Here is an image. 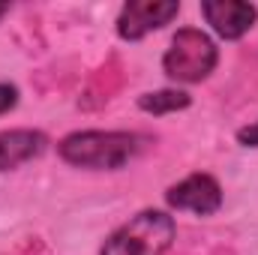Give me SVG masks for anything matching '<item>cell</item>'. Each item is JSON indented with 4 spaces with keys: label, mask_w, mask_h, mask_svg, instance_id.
Segmentation results:
<instances>
[{
    "label": "cell",
    "mask_w": 258,
    "mask_h": 255,
    "mask_svg": "<svg viewBox=\"0 0 258 255\" xmlns=\"http://www.w3.org/2000/svg\"><path fill=\"white\" fill-rule=\"evenodd\" d=\"M180 15L177 0H129L117 15V36L123 42H138L153 30H162Z\"/></svg>",
    "instance_id": "cell-4"
},
{
    "label": "cell",
    "mask_w": 258,
    "mask_h": 255,
    "mask_svg": "<svg viewBox=\"0 0 258 255\" xmlns=\"http://www.w3.org/2000/svg\"><path fill=\"white\" fill-rule=\"evenodd\" d=\"M237 141H240L243 147H258V120L255 123H249V126L237 129Z\"/></svg>",
    "instance_id": "cell-10"
},
{
    "label": "cell",
    "mask_w": 258,
    "mask_h": 255,
    "mask_svg": "<svg viewBox=\"0 0 258 255\" xmlns=\"http://www.w3.org/2000/svg\"><path fill=\"white\" fill-rule=\"evenodd\" d=\"M216 63H219V48L198 27H180L162 54V72L177 84H198L210 78Z\"/></svg>",
    "instance_id": "cell-3"
},
{
    "label": "cell",
    "mask_w": 258,
    "mask_h": 255,
    "mask_svg": "<svg viewBox=\"0 0 258 255\" xmlns=\"http://www.w3.org/2000/svg\"><path fill=\"white\" fill-rule=\"evenodd\" d=\"M174 216L156 207H144L108 234L99 255H165L174 243Z\"/></svg>",
    "instance_id": "cell-2"
},
{
    "label": "cell",
    "mask_w": 258,
    "mask_h": 255,
    "mask_svg": "<svg viewBox=\"0 0 258 255\" xmlns=\"http://www.w3.org/2000/svg\"><path fill=\"white\" fill-rule=\"evenodd\" d=\"M6 12H9V3H0V18H3Z\"/></svg>",
    "instance_id": "cell-11"
},
{
    "label": "cell",
    "mask_w": 258,
    "mask_h": 255,
    "mask_svg": "<svg viewBox=\"0 0 258 255\" xmlns=\"http://www.w3.org/2000/svg\"><path fill=\"white\" fill-rule=\"evenodd\" d=\"M189 105H192V96L186 90H174V87L138 96V108L144 114H153V117H162V114H171V111H183Z\"/></svg>",
    "instance_id": "cell-8"
},
{
    "label": "cell",
    "mask_w": 258,
    "mask_h": 255,
    "mask_svg": "<svg viewBox=\"0 0 258 255\" xmlns=\"http://www.w3.org/2000/svg\"><path fill=\"white\" fill-rule=\"evenodd\" d=\"M15 105H18V87L9 81H0V117L9 114Z\"/></svg>",
    "instance_id": "cell-9"
},
{
    "label": "cell",
    "mask_w": 258,
    "mask_h": 255,
    "mask_svg": "<svg viewBox=\"0 0 258 255\" xmlns=\"http://www.w3.org/2000/svg\"><path fill=\"white\" fill-rule=\"evenodd\" d=\"M144 135L129 129H78L57 141L66 165L87 171H120L141 153Z\"/></svg>",
    "instance_id": "cell-1"
},
{
    "label": "cell",
    "mask_w": 258,
    "mask_h": 255,
    "mask_svg": "<svg viewBox=\"0 0 258 255\" xmlns=\"http://www.w3.org/2000/svg\"><path fill=\"white\" fill-rule=\"evenodd\" d=\"M48 150V135L39 129H3L0 132V171H15Z\"/></svg>",
    "instance_id": "cell-7"
},
{
    "label": "cell",
    "mask_w": 258,
    "mask_h": 255,
    "mask_svg": "<svg viewBox=\"0 0 258 255\" xmlns=\"http://www.w3.org/2000/svg\"><path fill=\"white\" fill-rule=\"evenodd\" d=\"M165 204L171 210H186L195 216H213L222 207V186L213 174L195 171L165 189Z\"/></svg>",
    "instance_id": "cell-5"
},
{
    "label": "cell",
    "mask_w": 258,
    "mask_h": 255,
    "mask_svg": "<svg viewBox=\"0 0 258 255\" xmlns=\"http://www.w3.org/2000/svg\"><path fill=\"white\" fill-rule=\"evenodd\" d=\"M201 15L222 39H240L252 30L258 6L246 0H201Z\"/></svg>",
    "instance_id": "cell-6"
}]
</instances>
